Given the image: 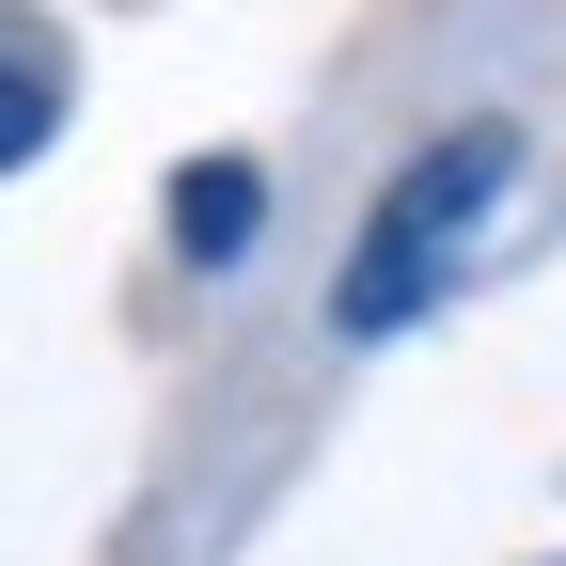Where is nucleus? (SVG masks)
I'll return each mask as SVG.
<instances>
[{"mask_svg": "<svg viewBox=\"0 0 566 566\" xmlns=\"http://www.w3.org/2000/svg\"><path fill=\"white\" fill-rule=\"evenodd\" d=\"M520 189V126L504 111H472V126H441L424 158L378 189V221H363V252H346V283H331V331L346 346H378V331H409L441 283L472 268V237H488V205Z\"/></svg>", "mask_w": 566, "mask_h": 566, "instance_id": "1", "label": "nucleus"}, {"mask_svg": "<svg viewBox=\"0 0 566 566\" xmlns=\"http://www.w3.org/2000/svg\"><path fill=\"white\" fill-rule=\"evenodd\" d=\"M252 221H268V174H252V158H189V174H174V252H189V268H237Z\"/></svg>", "mask_w": 566, "mask_h": 566, "instance_id": "2", "label": "nucleus"}, {"mask_svg": "<svg viewBox=\"0 0 566 566\" xmlns=\"http://www.w3.org/2000/svg\"><path fill=\"white\" fill-rule=\"evenodd\" d=\"M63 95H80V80H63V48H48L32 17H0V174H17V158H48Z\"/></svg>", "mask_w": 566, "mask_h": 566, "instance_id": "3", "label": "nucleus"}]
</instances>
